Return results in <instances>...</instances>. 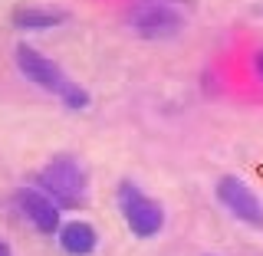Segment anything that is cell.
<instances>
[{"mask_svg": "<svg viewBox=\"0 0 263 256\" xmlns=\"http://www.w3.org/2000/svg\"><path fill=\"white\" fill-rule=\"evenodd\" d=\"M13 63H16V69H20L23 79L33 82L36 89H43V92L56 95L69 112H86L89 105H92V95H89V89L79 86L76 79H69L63 66L56 63V60H49L46 53H40L36 46L16 43V49H13Z\"/></svg>", "mask_w": 263, "mask_h": 256, "instance_id": "cell-1", "label": "cell"}, {"mask_svg": "<svg viewBox=\"0 0 263 256\" xmlns=\"http://www.w3.org/2000/svg\"><path fill=\"white\" fill-rule=\"evenodd\" d=\"M36 187L46 197H53L60 210H79L89 204V178L76 154H53L36 171Z\"/></svg>", "mask_w": 263, "mask_h": 256, "instance_id": "cell-2", "label": "cell"}, {"mask_svg": "<svg viewBox=\"0 0 263 256\" xmlns=\"http://www.w3.org/2000/svg\"><path fill=\"white\" fill-rule=\"evenodd\" d=\"M115 207L122 213V224L135 240H155L164 230V207L152 194H145L135 181H119L115 187Z\"/></svg>", "mask_w": 263, "mask_h": 256, "instance_id": "cell-3", "label": "cell"}, {"mask_svg": "<svg viewBox=\"0 0 263 256\" xmlns=\"http://www.w3.org/2000/svg\"><path fill=\"white\" fill-rule=\"evenodd\" d=\"M128 27L145 40H171L184 30V13L178 0H132Z\"/></svg>", "mask_w": 263, "mask_h": 256, "instance_id": "cell-4", "label": "cell"}, {"mask_svg": "<svg viewBox=\"0 0 263 256\" xmlns=\"http://www.w3.org/2000/svg\"><path fill=\"white\" fill-rule=\"evenodd\" d=\"M214 197H217V204L234 220H240V224L253 227V230H263V201L243 178L224 174L217 184H214Z\"/></svg>", "mask_w": 263, "mask_h": 256, "instance_id": "cell-5", "label": "cell"}, {"mask_svg": "<svg viewBox=\"0 0 263 256\" xmlns=\"http://www.w3.org/2000/svg\"><path fill=\"white\" fill-rule=\"evenodd\" d=\"M13 201H16V207H20V213L33 224L36 233H43V237H56V233H60L63 210L56 207L53 197H46L36 184H33V187H20Z\"/></svg>", "mask_w": 263, "mask_h": 256, "instance_id": "cell-6", "label": "cell"}, {"mask_svg": "<svg viewBox=\"0 0 263 256\" xmlns=\"http://www.w3.org/2000/svg\"><path fill=\"white\" fill-rule=\"evenodd\" d=\"M66 20H69V10H63V7H43V4H20L10 13V23L23 33H43V30L63 27Z\"/></svg>", "mask_w": 263, "mask_h": 256, "instance_id": "cell-7", "label": "cell"}, {"mask_svg": "<svg viewBox=\"0 0 263 256\" xmlns=\"http://www.w3.org/2000/svg\"><path fill=\"white\" fill-rule=\"evenodd\" d=\"M56 243L66 256H92L99 250V230L89 220H66L56 233Z\"/></svg>", "mask_w": 263, "mask_h": 256, "instance_id": "cell-8", "label": "cell"}, {"mask_svg": "<svg viewBox=\"0 0 263 256\" xmlns=\"http://www.w3.org/2000/svg\"><path fill=\"white\" fill-rule=\"evenodd\" d=\"M253 76L263 82V49H260V53H253Z\"/></svg>", "mask_w": 263, "mask_h": 256, "instance_id": "cell-9", "label": "cell"}, {"mask_svg": "<svg viewBox=\"0 0 263 256\" xmlns=\"http://www.w3.org/2000/svg\"><path fill=\"white\" fill-rule=\"evenodd\" d=\"M0 256H13V250H10V243H4V240H0Z\"/></svg>", "mask_w": 263, "mask_h": 256, "instance_id": "cell-10", "label": "cell"}]
</instances>
